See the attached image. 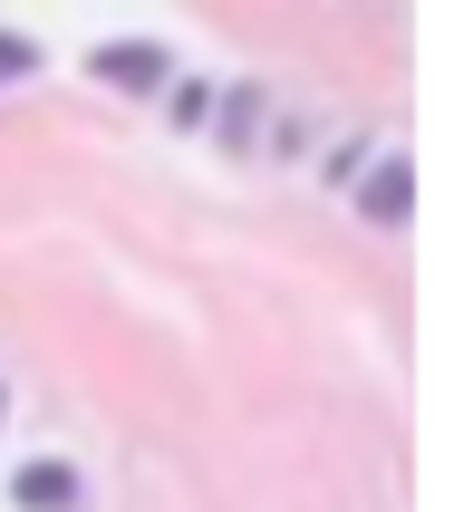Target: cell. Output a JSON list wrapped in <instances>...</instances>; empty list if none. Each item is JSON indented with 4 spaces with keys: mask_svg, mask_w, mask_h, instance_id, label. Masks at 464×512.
Here are the masks:
<instances>
[{
    "mask_svg": "<svg viewBox=\"0 0 464 512\" xmlns=\"http://www.w3.org/2000/svg\"><path fill=\"white\" fill-rule=\"evenodd\" d=\"M29 68H39V49H29V39H0V87H20Z\"/></svg>",
    "mask_w": 464,
    "mask_h": 512,
    "instance_id": "5b68a950",
    "label": "cell"
},
{
    "mask_svg": "<svg viewBox=\"0 0 464 512\" xmlns=\"http://www.w3.org/2000/svg\"><path fill=\"white\" fill-rule=\"evenodd\" d=\"M87 68H97L107 87H126V97H155V87L174 78V58H165V49H145V39H116V49H97Z\"/></svg>",
    "mask_w": 464,
    "mask_h": 512,
    "instance_id": "6da1fadb",
    "label": "cell"
},
{
    "mask_svg": "<svg viewBox=\"0 0 464 512\" xmlns=\"http://www.w3.org/2000/svg\"><path fill=\"white\" fill-rule=\"evenodd\" d=\"M252 126H261V87H232L223 97V145H242Z\"/></svg>",
    "mask_w": 464,
    "mask_h": 512,
    "instance_id": "277c9868",
    "label": "cell"
},
{
    "mask_svg": "<svg viewBox=\"0 0 464 512\" xmlns=\"http://www.w3.org/2000/svg\"><path fill=\"white\" fill-rule=\"evenodd\" d=\"M358 203H368V223H406V203H416V174H406V155H387V165L358 174Z\"/></svg>",
    "mask_w": 464,
    "mask_h": 512,
    "instance_id": "7a4b0ae2",
    "label": "cell"
},
{
    "mask_svg": "<svg viewBox=\"0 0 464 512\" xmlns=\"http://www.w3.org/2000/svg\"><path fill=\"white\" fill-rule=\"evenodd\" d=\"M0 406H10V397H0Z\"/></svg>",
    "mask_w": 464,
    "mask_h": 512,
    "instance_id": "8992f818",
    "label": "cell"
},
{
    "mask_svg": "<svg viewBox=\"0 0 464 512\" xmlns=\"http://www.w3.org/2000/svg\"><path fill=\"white\" fill-rule=\"evenodd\" d=\"M10 493H20L29 512H68V503H78V474H68V464H29Z\"/></svg>",
    "mask_w": 464,
    "mask_h": 512,
    "instance_id": "3957f363",
    "label": "cell"
}]
</instances>
